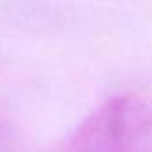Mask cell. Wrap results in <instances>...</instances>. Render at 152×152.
<instances>
[{
  "mask_svg": "<svg viewBox=\"0 0 152 152\" xmlns=\"http://www.w3.org/2000/svg\"><path fill=\"white\" fill-rule=\"evenodd\" d=\"M124 152H152V107L140 100L134 125Z\"/></svg>",
  "mask_w": 152,
  "mask_h": 152,
  "instance_id": "7a4b0ae2",
  "label": "cell"
},
{
  "mask_svg": "<svg viewBox=\"0 0 152 152\" xmlns=\"http://www.w3.org/2000/svg\"><path fill=\"white\" fill-rule=\"evenodd\" d=\"M140 99L116 95L93 109L73 132L50 152H124Z\"/></svg>",
  "mask_w": 152,
  "mask_h": 152,
  "instance_id": "6da1fadb",
  "label": "cell"
},
{
  "mask_svg": "<svg viewBox=\"0 0 152 152\" xmlns=\"http://www.w3.org/2000/svg\"><path fill=\"white\" fill-rule=\"evenodd\" d=\"M2 136H4V125H2V122H0V140H2Z\"/></svg>",
  "mask_w": 152,
  "mask_h": 152,
  "instance_id": "3957f363",
  "label": "cell"
}]
</instances>
